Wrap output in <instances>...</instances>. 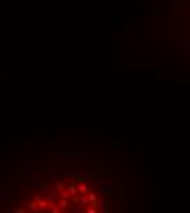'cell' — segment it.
Returning <instances> with one entry per match:
<instances>
[{"mask_svg": "<svg viewBox=\"0 0 190 213\" xmlns=\"http://www.w3.org/2000/svg\"><path fill=\"white\" fill-rule=\"evenodd\" d=\"M67 205H69L67 198H61V200H59V203H58V208H59V211H61V210H66V208H67Z\"/></svg>", "mask_w": 190, "mask_h": 213, "instance_id": "6da1fadb", "label": "cell"}, {"mask_svg": "<svg viewBox=\"0 0 190 213\" xmlns=\"http://www.w3.org/2000/svg\"><path fill=\"white\" fill-rule=\"evenodd\" d=\"M89 185H85V184H80L79 187H77V192H79V194H89Z\"/></svg>", "mask_w": 190, "mask_h": 213, "instance_id": "7a4b0ae2", "label": "cell"}, {"mask_svg": "<svg viewBox=\"0 0 190 213\" xmlns=\"http://www.w3.org/2000/svg\"><path fill=\"white\" fill-rule=\"evenodd\" d=\"M80 203H82V205H89V203H90L89 195H87V194H80Z\"/></svg>", "mask_w": 190, "mask_h": 213, "instance_id": "3957f363", "label": "cell"}, {"mask_svg": "<svg viewBox=\"0 0 190 213\" xmlns=\"http://www.w3.org/2000/svg\"><path fill=\"white\" fill-rule=\"evenodd\" d=\"M61 198H71V192H69V189L67 190H61Z\"/></svg>", "mask_w": 190, "mask_h": 213, "instance_id": "277c9868", "label": "cell"}, {"mask_svg": "<svg viewBox=\"0 0 190 213\" xmlns=\"http://www.w3.org/2000/svg\"><path fill=\"white\" fill-rule=\"evenodd\" d=\"M69 192H71V195H77V187H74V184H71L69 185Z\"/></svg>", "mask_w": 190, "mask_h": 213, "instance_id": "5b68a950", "label": "cell"}, {"mask_svg": "<svg viewBox=\"0 0 190 213\" xmlns=\"http://www.w3.org/2000/svg\"><path fill=\"white\" fill-rule=\"evenodd\" d=\"M87 195H89V200H90L92 203L95 205V200H97V197H95V194H90V192H89V194H87Z\"/></svg>", "mask_w": 190, "mask_h": 213, "instance_id": "8992f818", "label": "cell"}, {"mask_svg": "<svg viewBox=\"0 0 190 213\" xmlns=\"http://www.w3.org/2000/svg\"><path fill=\"white\" fill-rule=\"evenodd\" d=\"M87 211H89V213H95V211H97V208H89Z\"/></svg>", "mask_w": 190, "mask_h": 213, "instance_id": "52a82bcc", "label": "cell"}]
</instances>
